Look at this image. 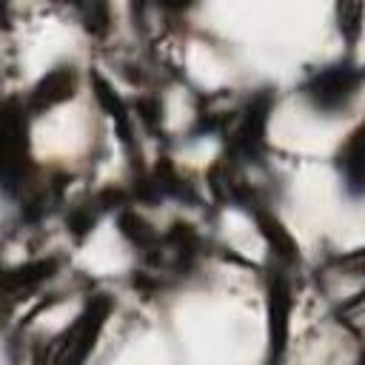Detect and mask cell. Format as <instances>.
I'll return each instance as SVG.
<instances>
[{
	"instance_id": "3957f363",
	"label": "cell",
	"mask_w": 365,
	"mask_h": 365,
	"mask_svg": "<svg viewBox=\"0 0 365 365\" xmlns=\"http://www.w3.org/2000/svg\"><path fill=\"white\" fill-rule=\"evenodd\" d=\"M108 311H111V299L108 297H100V299L88 302V308L83 311V317L68 331V348L71 351H66V359H83L88 354V348L94 345L100 328L106 325Z\"/></svg>"
},
{
	"instance_id": "277c9868",
	"label": "cell",
	"mask_w": 365,
	"mask_h": 365,
	"mask_svg": "<svg viewBox=\"0 0 365 365\" xmlns=\"http://www.w3.org/2000/svg\"><path fill=\"white\" fill-rule=\"evenodd\" d=\"M268 317H271V356H279L282 351V339H285V331H288V308H291V299H288V285L282 277H274L271 288H268Z\"/></svg>"
},
{
	"instance_id": "6da1fadb",
	"label": "cell",
	"mask_w": 365,
	"mask_h": 365,
	"mask_svg": "<svg viewBox=\"0 0 365 365\" xmlns=\"http://www.w3.org/2000/svg\"><path fill=\"white\" fill-rule=\"evenodd\" d=\"M356 88H359V68L354 66H328L302 83L305 97L319 111L345 108L356 97Z\"/></svg>"
},
{
	"instance_id": "8992f818",
	"label": "cell",
	"mask_w": 365,
	"mask_h": 365,
	"mask_svg": "<svg viewBox=\"0 0 365 365\" xmlns=\"http://www.w3.org/2000/svg\"><path fill=\"white\" fill-rule=\"evenodd\" d=\"M117 222H120V231H123V237H128V242H134L137 248H145V251H151L163 237L137 214V211H123L120 217H117Z\"/></svg>"
},
{
	"instance_id": "ba28073f",
	"label": "cell",
	"mask_w": 365,
	"mask_h": 365,
	"mask_svg": "<svg viewBox=\"0 0 365 365\" xmlns=\"http://www.w3.org/2000/svg\"><path fill=\"white\" fill-rule=\"evenodd\" d=\"M137 111H140V120H143L148 128L157 125V120H160V103H157V100H151V97L137 100Z\"/></svg>"
},
{
	"instance_id": "9c48e42d",
	"label": "cell",
	"mask_w": 365,
	"mask_h": 365,
	"mask_svg": "<svg viewBox=\"0 0 365 365\" xmlns=\"http://www.w3.org/2000/svg\"><path fill=\"white\" fill-rule=\"evenodd\" d=\"M163 11H168V14H185L188 9H194L197 6V0H154Z\"/></svg>"
},
{
	"instance_id": "7a4b0ae2",
	"label": "cell",
	"mask_w": 365,
	"mask_h": 365,
	"mask_svg": "<svg viewBox=\"0 0 365 365\" xmlns=\"http://www.w3.org/2000/svg\"><path fill=\"white\" fill-rule=\"evenodd\" d=\"M74 91H77V71H74V66H57L29 91L23 106H26L29 114H40V111H46V108H51V106H57L63 100H71Z\"/></svg>"
},
{
	"instance_id": "52a82bcc",
	"label": "cell",
	"mask_w": 365,
	"mask_h": 365,
	"mask_svg": "<svg viewBox=\"0 0 365 365\" xmlns=\"http://www.w3.org/2000/svg\"><path fill=\"white\" fill-rule=\"evenodd\" d=\"M339 165H342L345 180L351 182V188L359 191V182H362V128H356V131L348 137V143L342 145Z\"/></svg>"
},
{
	"instance_id": "5b68a950",
	"label": "cell",
	"mask_w": 365,
	"mask_h": 365,
	"mask_svg": "<svg viewBox=\"0 0 365 365\" xmlns=\"http://www.w3.org/2000/svg\"><path fill=\"white\" fill-rule=\"evenodd\" d=\"M254 220L262 231V237L268 240V245L274 248V254L282 259V262H297V245L291 240V234L279 225V220H274L268 211H262L259 205H254Z\"/></svg>"
}]
</instances>
